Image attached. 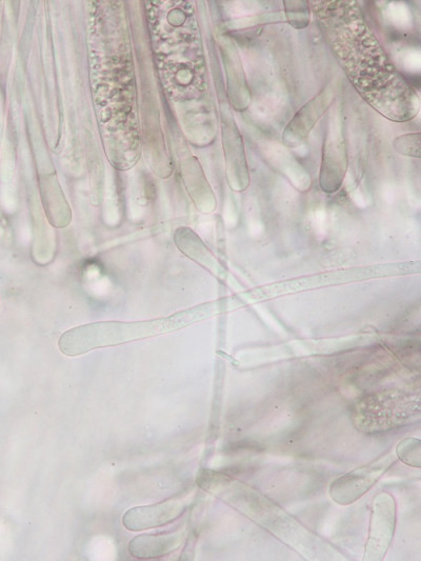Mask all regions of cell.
<instances>
[{
	"label": "cell",
	"instance_id": "1",
	"mask_svg": "<svg viewBox=\"0 0 421 561\" xmlns=\"http://www.w3.org/2000/svg\"><path fill=\"white\" fill-rule=\"evenodd\" d=\"M332 48L360 94L383 115L404 122L418 112V99L400 77L355 5L320 3Z\"/></svg>",
	"mask_w": 421,
	"mask_h": 561
},
{
	"label": "cell",
	"instance_id": "2",
	"mask_svg": "<svg viewBox=\"0 0 421 561\" xmlns=\"http://www.w3.org/2000/svg\"><path fill=\"white\" fill-rule=\"evenodd\" d=\"M194 315L183 312L143 322H99L79 326L60 336L58 348L66 356L84 355L96 349L128 344L182 329L192 322Z\"/></svg>",
	"mask_w": 421,
	"mask_h": 561
},
{
	"label": "cell",
	"instance_id": "3",
	"mask_svg": "<svg viewBox=\"0 0 421 561\" xmlns=\"http://www.w3.org/2000/svg\"><path fill=\"white\" fill-rule=\"evenodd\" d=\"M184 511L182 500L170 499L156 505L130 509L123 517V525L132 532L146 531L171 524Z\"/></svg>",
	"mask_w": 421,
	"mask_h": 561
},
{
	"label": "cell",
	"instance_id": "4",
	"mask_svg": "<svg viewBox=\"0 0 421 561\" xmlns=\"http://www.w3.org/2000/svg\"><path fill=\"white\" fill-rule=\"evenodd\" d=\"M334 100V93L331 88H326L319 93L305 107L300 109L291 120L284 132V142L290 147H295L303 143L313 127L330 108Z\"/></svg>",
	"mask_w": 421,
	"mask_h": 561
},
{
	"label": "cell",
	"instance_id": "5",
	"mask_svg": "<svg viewBox=\"0 0 421 561\" xmlns=\"http://www.w3.org/2000/svg\"><path fill=\"white\" fill-rule=\"evenodd\" d=\"M347 169L346 147L342 130L329 132L320 183L327 192H334L342 185Z\"/></svg>",
	"mask_w": 421,
	"mask_h": 561
},
{
	"label": "cell",
	"instance_id": "6",
	"mask_svg": "<svg viewBox=\"0 0 421 561\" xmlns=\"http://www.w3.org/2000/svg\"><path fill=\"white\" fill-rule=\"evenodd\" d=\"M182 536L178 534H149L133 538L129 544L130 554L138 559H155L175 550Z\"/></svg>",
	"mask_w": 421,
	"mask_h": 561
},
{
	"label": "cell",
	"instance_id": "7",
	"mask_svg": "<svg viewBox=\"0 0 421 561\" xmlns=\"http://www.w3.org/2000/svg\"><path fill=\"white\" fill-rule=\"evenodd\" d=\"M175 243L180 251L194 262L212 270L214 259L200 239L187 229H180L175 235Z\"/></svg>",
	"mask_w": 421,
	"mask_h": 561
},
{
	"label": "cell",
	"instance_id": "8",
	"mask_svg": "<svg viewBox=\"0 0 421 561\" xmlns=\"http://www.w3.org/2000/svg\"><path fill=\"white\" fill-rule=\"evenodd\" d=\"M290 23L296 29H304L309 24L310 9L307 2H286Z\"/></svg>",
	"mask_w": 421,
	"mask_h": 561
},
{
	"label": "cell",
	"instance_id": "9",
	"mask_svg": "<svg viewBox=\"0 0 421 561\" xmlns=\"http://www.w3.org/2000/svg\"><path fill=\"white\" fill-rule=\"evenodd\" d=\"M394 149L403 155L420 156V133H410L394 140Z\"/></svg>",
	"mask_w": 421,
	"mask_h": 561
}]
</instances>
